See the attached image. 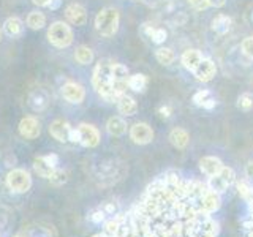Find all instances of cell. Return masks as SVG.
Wrapping results in <instances>:
<instances>
[{
  "label": "cell",
  "mask_w": 253,
  "mask_h": 237,
  "mask_svg": "<svg viewBox=\"0 0 253 237\" xmlns=\"http://www.w3.org/2000/svg\"><path fill=\"white\" fill-rule=\"evenodd\" d=\"M220 195L215 193V192H211V190H208L203 198H201V207L206 213H212V212H215L220 209Z\"/></svg>",
  "instance_id": "obj_14"
},
{
  "label": "cell",
  "mask_w": 253,
  "mask_h": 237,
  "mask_svg": "<svg viewBox=\"0 0 253 237\" xmlns=\"http://www.w3.org/2000/svg\"><path fill=\"white\" fill-rule=\"evenodd\" d=\"M44 160H46L47 163H49L51 166H54V168L59 164V157L55 155V154H51V155H44Z\"/></svg>",
  "instance_id": "obj_35"
},
{
  "label": "cell",
  "mask_w": 253,
  "mask_h": 237,
  "mask_svg": "<svg viewBox=\"0 0 253 237\" xmlns=\"http://www.w3.org/2000/svg\"><path fill=\"white\" fill-rule=\"evenodd\" d=\"M35 5L38 6H47V3H49V0H32Z\"/></svg>",
  "instance_id": "obj_41"
},
{
  "label": "cell",
  "mask_w": 253,
  "mask_h": 237,
  "mask_svg": "<svg viewBox=\"0 0 253 237\" xmlns=\"http://www.w3.org/2000/svg\"><path fill=\"white\" fill-rule=\"evenodd\" d=\"M252 19H253V13H252Z\"/></svg>",
  "instance_id": "obj_46"
},
{
  "label": "cell",
  "mask_w": 253,
  "mask_h": 237,
  "mask_svg": "<svg viewBox=\"0 0 253 237\" xmlns=\"http://www.w3.org/2000/svg\"><path fill=\"white\" fill-rule=\"evenodd\" d=\"M65 16L71 24H75V26H84L87 21L85 8L79 3H70L65 10Z\"/></svg>",
  "instance_id": "obj_11"
},
{
  "label": "cell",
  "mask_w": 253,
  "mask_h": 237,
  "mask_svg": "<svg viewBox=\"0 0 253 237\" xmlns=\"http://www.w3.org/2000/svg\"><path fill=\"white\" fill-rule=\"evenodd\" d=\"M40 123L35 117H24L22 120L19 122V133L22 138L26 139H35L40 136Z\"/></svg>",
  "instance_id": "obj_10"
},
{
  "label": "cell",
  "mask_w": 253,
  "mask_h": 237,
  "mask_svg": "<svg viewBox=\"0 0 253 237\" xmlns=\"http://www.w3.org/2000/svg\"><path fill=\"white\" fill-rule=\"evenodd\" d=\"M27 26L32 29V30H40L46 26V16L40 11H32L29 16H27Z\"/></svg>",
  "instance_id": "obj_25"
},
{
  "label": "cell",
  "mask_w": 253,
  "mask_h": 237,
  "mask_svg": "<svg viewBox=\"0 0 253 237\" xmlns=\"http://www.w3.org/2000/svg\"><path fill=\"white\" fill-rule=\"evenodd\" d=\"M169 142L176 149H185L190 142V134L184 128H174L169 133Z\"/></svg>",
  "instance_id": "obj_19"
},
{
  "label": "cell",
  "mask_w": 253,
  "mask_h": 237,
  "mask_svg": "<svg viewBox=\"0 0 253 237\" xmlns=\"http://www.w3.org/2000/svg\"><path fill=\"white\" fill-rule=\"evenodd\" d=\"M155 59L158 60V63H162V65H169V63H172L174 59H176V54H174V51L169 49V47H158L155 52Z\"/></svg>",
  "instance_id": "obj_27"
},
{
  "label": "cell",
  "mask_w": 253,
  "mask_h": 237,
  "mask_svg": "<svg viewBox=\"0 0 253 237\" xmlns=\"http://www.w3.org/2000/svg\"><path fill=\"white\" fill-rule=\"evenodd\" d=\"M193 103H195L196 106H201L204 109L215 108V100H213L212 93L209 90H198L193 95Z\"/></svg>",
  "instance_id": "obj_20"
},
{
  "label": "cell",
  "mask_w": 253,
  "mask_h": 237,
  "mask_svg": "<svg viewBox=\"0 0 253 237\" xmlns=\"http://www.w3.org/2000/svg\"><path fill=\"white\" fill-rule=\"evenodd\" d=\"M128 87L134 92H144L147 87V78L144 75H131L128 78Z\"/></svg>",
  "instance_id": "obj_26"
},
{
  "label": "cell",
  "mask_w": 253,
  "mask_h": 237,
  "mask_svg": "<svg viewBox=\"0 0 253 237\" xmlns=\"http://www.w3.org/2000/svg\"><path fill=\"white\" fill-rule=\"evenodd\" d=\"M90 220L93 221V223H101V221L103 220H105V212H103V210H98V212H95L93 213V215L90 217Z\"/></svg>",
  "instance_id": "obj_34"
},
{
  "label": "cell",
  "mask_w": 253,
  "mask_h": 237,
  "mask_svg": "<svg viewBox=\"0 0 253 237\" xmlns=\"http://www.w3.org/2000/svg\"><path fill=\"white\" fill-rule=\"evenodd\" d=\"M119 231H121V221H119V220H111L105 225V233L109 237L119 236Z\"/></svg>",
  "instance_id": "obj_31"
},
{
  "label": "cell",
  "mask_w": 253,
  "mask_h": 237,
  "mask_svg": "<svg viewBox=\"0 0 253 237\" xmlns=\"http://www.w3.org/2000/svg\"><path fill=\"white\" fill-rule=\"evenodd\" d=\"M2 34H3V30H2V29H0V40H2Z\"/></svg>",
  "instance_id": "obj_44"
},
{
  "label": "cell",
  "mask_w": 253,
  "mask_h": 237,
  "mask_svg": "<svg viewBox=\"0 0 253 237\" xmlns=\"http://www.w3.org/2000/svg\"><path fill=\"white\" fill-rule=\"evenodd\" d=\"M160 114H162L163 117H169V116H171V108H169V106H162V108H160Z\"/></svg>",
  "instance_id": "obj_40"
},
{
  "label": "cell",
  "mask_w": 253,
  "mask_h": 237,
  "mask_svg": "<svg viewBox=\"0 0 253 237\" xmlns=\"http://www.w3.org/2000/svg\"><path fill=\"white\" fill-rule=\"evenodd\" d=\"M60 5H62V0H49L47 8H51V10H59Z\"/></svg>",
  "instance_id": "obj_38"
},
{
  "label": "cell",
  "mask_w": 253,
  "mask_h": 237,
  "mask_svg": "<svg viewBox=\"0 0 253 237\" xmlns=\"http://www.w3.org/2000/svg\"><path fill=\"white\" fill-rule=\"evenodd\" d=\"M233 26V19L226 14H217L212 21V30L217 35H226Z\"/></svg>",
  "instance_id": "obj_16"
},
{
  "label": "cell",
  "mask_w": 253,
  "mask_h": 237,
  "mask_svg": "<svg viewBox=\"0 0 253 237\" xmlns=\"http://www.w3.org/2000/svg\"><path fill=\"white\" fill-rule=\"evenodd\" d=\"M237 108L242 111H250L253 108V95L252 93H242L237 100Z\"/></svg>",
  "instance_id": "obj_29"
},
{
  "label": "cell",
  "mask_w": 253,
  "mask_h": 237,
  "mask_svg": "<svg viewBox=\"0 0 253 237\" xmlns=\"http://www.w3.org/2000/svg\"><path fill=\"white\" fill-rule=\"evenodd\" d=\"M234 177L236 174L231 168H226V166H223L221 168V171L218 174H215V176L209 177V182H208V188L211 190V192H215V193H223L225 190L233 184L234 182Z\"/></svg>",
  "instance_id": "obj_5"
},
{
  "label": "cell",
  "mask_w": 253,
  "mask_h": 237,
  "mask_svg": "<svg viewBox=\"0 0 253 237\" xmlns=\"http://www.w3.org/2000/svg\"><path fill=\"white\" fill-rule=\"evenodd\" d=\"M208 2H209V6H213V8H221V6H225L226 0H208Z\"/></svg>",
  "instance_id": "obj_36"
},
{
  "label": "cell",
  "mask_w": 253,
  "mask_h": 237,
  "mask_svg": "<svg viewBox=\"0 0 253 237\" xmlns=\"http://www.w3.org/2000/svg\"><path fill=\"white\" fill-rule=\"evenodd\" d=\"M105 212H106V213H113V212H116V205H114V204H108V205H106V209H105Z\"/></svg>",
  "instance_id": "obj_42"
},
{
  "label": "cell",
  "mask_w": 253,
  "mask_h": 237,
  "mask_svg": "<svg viewBox=\"0 0 253 237\" xmlns=\"http://www.w3.org/2000/svg\"><path fill=\"white\" fill-rule=\"evenodd\" d=\"M34 169H35V172L38 174V176H42L44 179H49L55 168L44 160V157H38V158H35V161H34Z\"/></svg>",
  "instance_id": "obj_23"
},
{
  "label": "cell",
  "mask_w": 253,
  "mask_h": 237,
  "mask_svg": "<svg viewBox=\"0 0 253 237\" xmlns=\"http://www.w3.org/2000/svg\"><path fill=\"white\" fill-rule=\"evenodd\" d=\"M62 97L67 101L73 103V105H79L85 98V90L81 84L76 82H67L62 87Z\"/></svg>",
  "instance_id": "obj_8"
},
{
  "label": "cell",
  "mask_w": 253,
  "mask_h": 237,
  "mask_svg": "<svg viewBox=\"0 0 253 237\" xmlns=\"http://www.w3.org/2000/svg\"><path fill=\"white\" fill-rule=\"evenodd\" d=\"M78 131H79V144H83L84 147H97L98 146L100 133L95 126L81 123L78 126Z\"/></svg>",
  "instance_id": "obj_7"
},
{
  "label": "cell",
  "mask_w": 253,
  "mask_h": 237,
  "mask_svg": "<svg viewBox=\"0 0 253 237\" xmlns=\"http://www.w3.org/2000/svg\"><path fill=\"white\" fill-rule=\"evenodd\" d=\"M200 168H201L203 174H206L208 177H212L221 171L223 163H221V160L217 157H204L200 161Z\"/></svg>",
  "instance_id": "obj_13"
},
{
  "label": "cell",
  "mask_w": 253,
  "mask_h": 237,
  "mask_svg": "<svg viewBox=\"0 0 253 237\" xmlns=\"http://www.w3.org/2000/svg\"><path fill=\"white\" fill-rule=\"evenodd\" d=\"M47 40L55 47H68L73 43V30L65 22L57 21L47 29Z\"/></svg>",
  "instance_id": "obj_3"
},
{
  "label": "cell",
  "mask_w": 253,
  "mask_h": 237,
  "mask_svg": "<svg viewBox=\"0 0 253 237\" xmlns=\"http://www.w3.org/2000/svg\"><path fill=\"white\" fill-rule=\"evenodd\" d=\"M180 60H182V65H184L187 70L193 71L198 67V63L203 60V54L198 49H187L184 54H182Z\"/></svg>",
  "instance_id": "obj_17"
},
{
  "label": "cell",
  "mask_w": 253,
  "mask_h": 237,
  "mask_svg": "<svg viewBox=\"0 0 253 237\" xmlns=\"http://www.w3.org/2000/svg\"><path fill=\"white\" fill-rule=\"evenodd\" d=\"M117 109H119V113L124 116H134L138 111L136 100L130 97V95L124 93L122 97H119V100H117Z\"/></svg>",
  "instance_id": "obj_15"
},
{
  "label": "cell",
  "mask_w": 253,
  "mask_h": 237,
  "mask_svg": "<svg viewBox=\"0 0 253 237\" xmlns=\"http://www.w3.org/2000/svg\"><path fill=\"white\" fill-rule=\"evenodd\" d=\"M106 130L111 136H122L126 131V122L122 117H111L106 123Z\"/></svg>",
  "instance_id": "obj_21"
},
{
  "label": "cell",
  "mask_w": 253,
  "mask_h": 237,
  "mask_svg": "<svg viewBox=\"0 0 253 237\" xmlns=\"http://www.w3.org/2000/svg\"><path fill=\"white\" fill-rule=\"evenodd\" d=\"M75 60L81 65H89L93 60V51L90 49L89 46H78L75 51Z\"/></svg>",
  "instance_id": "obj_24"
},
{
  "label": "cell",
  "mask_w": 253,
  "mask_h": 237,
  "mask_svg": "<svg viewBox=\"0 0 253 237\" xmlns=\"http://www.w3.org/2000/svg\"><path fill=\"white\" fill-rule=\"evenodd\" d=\"M29 103H30L32 109H35V111H43V109H46L47 103H49V97H47V93H46L44 90L38 89V90H34V92L30 93Z\"/></svg>",
  "instance_id": "obj_18"
},
{
  "label": "cell",
  "mask_w": 253,
  "mask_h": 237,
  "mask_svg": "<svg viewBox=\"0 0 253 237\" xmlns=\"http://www.w3.org/2000/svg\"><path fill=\"white\" fill-rule=\"evenodd\" d=\"M241 47H242V51H244L245 55H247V57L253 59V37L245 38L242 41V44H241Z\"/></svg>",
  "instance_id": "obj_32"
},
{
  "label": "cell",
  "mask_w": 253,
  "mask_h": 237,
  "mask_svg": "<svg viewBox=\"0 0 253 237\" xmlns=\"http://www.w3.org/2000/svg\"><path fill=\"white\" fill-rule=\"evenodd\" d=\"M6 185L13 190L14 193H26L32 187L30 174L24 169H13L6 176Z\"/></svg>",
  "instance_id": "obj_4"
},
{
  "label": "cell",
  "mask_w": 253,
  "mask_h": 237,
  "mask_svg": "<svg viewBox=\"0 0 253 237\" xmlns=\"http://www.w3.org/2000/svg\"><path fill=\"white\" fill-rule=\"evenodd\" d=\"M3 32L8 37H19L22 34V21L19 18H8L3 24Z\"/></svg>",
  "instance_id": "obj_22"
},
{
  "label": "cell",
  "mask_w": 253,
  "mask_h": 237,
  "mask_svg": "<svg viewBox=\"0 0 253 237\" xmlns=\"http://www.w3.org/2000/svg\"><path fill=\"white\" fill-rule=\"evenodd\" d=\"M70 131H71V126L67 120H62V118H59V120H54L49 126V133L51 136L55 138L57 141L60 142H65L70 139Z\"/></svg>",
  "instance_id": "obj_12"
},
{
  "label": "cell",
  "mask_w": 253,
  "mask_h": 237,
  "mask_svg": "<svg viewBox=\"0 0 253 237\" xmlns=\"http://www.w3.org/2000/svg\"><path fill=\"white\" fill-rule=\"evenodd\" d=\"M188 3H190V6H193L195 10H198V11H203V10H206V8L209 6L208 0H188Z\"/></svg>",
  "instance_id": "obj_33"
},
{
  "label": "cell",
  "mask_w": 253,
  "mask_h": 237,
  "mask_svg": "<svg viewBox=\"0 0 253 237\" xmlns=\"http://www.w3.org/2000/svg\"><path fill=\"white\" fill-rule=\"evenodd\" d=\"M93 237H109V236L106 233H103V234H95Z\"/></svg>",
  "instance_id": "obj_43"
},
{
  "label": "cell",
  "mask_w": 253,
  "mask_h": 237,
  "mask_svg": "<svg viewBox=\"0 0 253 237\" xmlns=\"http://www.w3.org/2000/svg\"><path fill=\"white\" fill-rule=\"evenodd\" d=\"M68 141H71V142H79V131H78V128L76 130L71 128V131H70V139Z\"/></svg>",
  "instance_id": "obj_37"
},
{
  "label": "cell",
  "mask_w": 253,
  "mask_h": 237,
  "mask_svg": "<svg viewBox=\"0 0 253 237\" xmlns=\"http://www.w3.org/2000/svg\"><path fill=\"white\" fill-rule=\"evenodd\" d=\"M113 65L114 62L103 59L93 70V87L106 101H117L119 97L113 90Z\"/></svg>",
  "instance_id": "obj_1"
},
{
  "label": "cell",
  "mask_w": 253,
  "mask_h": 237,
  "mask_svg": "<svg viewBox=\"0 0 253 237\" xmlns=\"http://www.w3.org/2000/svg\"><path fill=\"white\" fill-rule=\"evenodd\" d=\"M217 73V67H215V63H213L211 59H204L198 63V67L193 70V75L196 76L198 81H201V82H209L213 79V76H215Z\"/></svg>",
  "instance_id": "obj_9"
},
{
  "label": "cell",
  "mask_w": 253,
  "mask_h": 237,
  "mask_svg": "<svg viewBox=\"0 0 253 237\" xmlns=\"http://www.w3.org/2000/svg\"><path fill=\"white\" fill-rule=\"evenodd\" d=\"M245 174H247V177L253 179V161H250L247 166H245Z\"/></svg>",
  "instance_id": "obj_39"
},
{
  "label": "cell",
  "mask_w": 253,
  "mask_h": 237,
  "mask_svg": "<svg viewBox=\"0 0 253 237\" xmlns=\"http://www.w3.org/2000/svg\"><path fill=\"white\" fill-rule=\"evenodd\" d=\"M130 138L134 144L144 146V144H149V142H152L154 130L150 128V125H147L144 122H138L130 128Z\"/></svg>",
  "instance_id": "obj_6"
},
{
  "label": "cell",
  "mask_w": 253,
  "mask_h": 237,
  "mask_svg": "<svg viewBox=\"0 0 253 237\" xmlns=\"http://www.w3.org/2000/svg\"><path fill=\"white\" fill-rule=\"evenodd\" d=\"M119 11L116 8H103L95 18V29L103 37H113L119 29Z\"/></svg>",
  "instance_id": "obj_2"
},
{
  "label": "cell",
  "mask_w": 253,
  "mask_h": 237,
  "mask_svg": "<svg viewBox=\"0 0 253 237\" xmlns=\"http://www.w3.org/2000/svg\"><path fill=\"white\" fill-rule=\"evenodd\" d=\"M49 180H51V184H52V185L60 187V185H63V184L67 182V174L63 172V171H60V169H54V172L51 174Z\"/></svg>",
  "instance_id": "obj_30"
},
{
  "label": "cell",
  "mask_w": 253,
  "mask_h": 237,
  "mask_svg": "<svg viewBox=\"0 0 253 237\" xmlns=\"http://www.w3.org/2000/svg\"><path fill=\"white\" fill-rule=\"evenodd\" d=\"M16 237H26V236H16Z\"/></svg>",
  "instance_id": "obj_45"
},
{
  "label": "cell",
  "mask_w": 253,
  "mask_h": 237,
  "mask_svg": "<svg viewBox=\"0 0 253 237\" xmlns=\"http://www.w3.org/2000/svg\"><path fill=\"white\" fill-rule=\"evenodd\" d=\"M146 34L157 44L163 43L165 40H166V37H168V34H166L165 29H154V27H149V26H146Z\"/></svg>",
  "instance_id": "obj_28"
}]
</instances>
